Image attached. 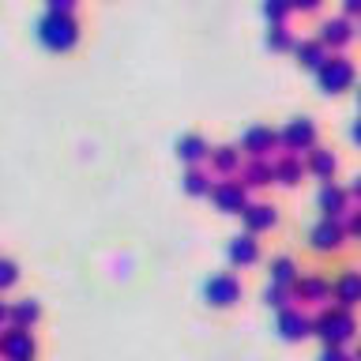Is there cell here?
<instances>
[{
    "label": "cell",
    "instance_id": "cell-6",
    "mask_svg": "<svg viewBox=\"0 0 361 361\" xmlns=\"http://www.w3.org/2000/svg\"><path fill=\"white\" fill-rule=\"evenodd\" d=\"M241 279L233 275V271H219V275H211L207 282H203V298H207V305H214V309H233L237 301H241Z\"/></svg>",
    "mask_w": 361,
    "mask_h": 361
},
{
    "label": "cell",
    "instance_id": "cell-37",
    "mask_svg": "<svg viewBox=\"0 0 361 361\" xmlns=\"http://www.w3.org/2000/svg\"><path fill=\"white\" fill-rule=\"evenodd\" d=\"M0 324H11V305L0 301Z\"/></svg>",
    "mask_w": 361,
    "mask_h": 361
},
{
    "label": "cell",
    "instance_id": "cell-16",
    "mask_svg": "<svg viewBox=\"0 0 361 361\" xmlns=\"http://www.w3.org/2000/svg\"><path fill=\"white\" fill-rule=\"evenodd\" d=\"M241 222H245V230L248 233H267V230H275L279 226V211H275V203H248V207L241 211Z\"/></svg>",
    "mask_w": 361,
    "mask_h": 361
},
{
    "label": "cell",
    "instance_id": "cell-26",
    "mask_svg": "<svg viewBox=\"0 0 361 361\" xmlns=\"http://www.w3.org/2000/svg\"><path fill=\"white\" fill-rule=\"evenodd\" d=\"M298 45V34L290 30V23H271L267 27V49H275V53H286Z\"/></svg>",
    "mask_w": 361,
    "mask_h": 361
},
{
    "label": "cell",
    "instance_id": "cell-15",
    "mask_svg": "<svg viewBox=\"0 0 361 361\" xmlns=\"http://www.w3.org/2000/svg\"><path fill=\"white\" fill-rule=\"evenodd\" d=\"M226 256H230V264L233 267H252L256 259H259V241H256V233H233L230 237V245H226Z\"/></svg>",
    "mask_w": 361,
    "mask_h": 361
},
{
    "label": "cell",
    "instance_id": "cell-35",
    "mask_svg": "<svg viewBox=\"0 0 361 361\" xmlns=\"http://www.w3.org/2000/svg\"><path fill=\"white\" fill-rule=\"evenodd\" d=\"M343 16H361V0H343Z\"/></svg>",
    "mask_w": 361,
    "mask_h": 361
},
{
    "label": "cell",
    "instance_id": "cell-17",
    "mask_svg": "<svg viewBox=\"0 0 361 361\" xmlns=\"http://www.w3.org/2000/svg\"><path fill=\"white\" fill-rule=\"evenodd\" d=\"M245 180V188H267L271 180H275V158H245L241 173H237Z\"/></svg>",
    "mask_w": 361,
    "mask_h": 361
},
{
    "label": "cell",
    "instance_id": "cell-1",
    "mask_svg": "<svg viewBox=\"0 0 361 361\" xmlns=\"http://www.w3.org/2000/svg\"><path fill=\"white\" fill-rule=\"evenodd\" d=\"M312 335L320 338L324 346H346L350 338H357V316H354V309L324 305V309L312 316Z\"/></svg>",
    "mask_w": 361,
    "mask_h": 361
},
{
    "label": "cell",
    "instance_id": "cell-24",
    "mask_svg": "<svg viewBox=\"0 0 361 361\" xmlns=\"http://www.w3.org/2000/svg\"><path fill=\"white\" fill-rule=\"evenodd\" d=\"M267 271H271V282H279V286H290L293 290V282L301 279V271H298V264H293L290 256H275L267 264Z\"/></svg>",
    "mask_w": 361,
    "mask_h": 361
},
{
    "label": "cell",
    "instance_id": "cell-20",
    "mask_svg": "<svg viewBox=\"0 0 361 361\" xmlns=\"http://www.w3.org/2000/svg\"><path fill=\"white\" fill-rule=\"evenodd\" d=\"M305 169H309L312 177H320L324 185H327V180L335 177V169H338V158H335L331 147H320V143H316L312 151L305 154Z\"/></svg>",
    "mask_w": 361,
    "mask_h": 361
},
{
    "label": "cell",
    "instance_id": "cell-31",
    "mask_svg": "<svg viewBox=\"0 0 361 361\" xmlns=\"http://www.w3.org/2000/svg\"><path fill=\"white\" fill-rule=\"evenodd\" d=\"M346 233L361 237V203H357V207H350V214H346Z\"/></svg>",
    "mask_w": 361,
    "mask_h": 361
},
{
    "label": "cell",
    "instance_id": "cell-8",
    "mask_svg": "<svg viewBox=\"0 0 361 361\" xmlns=\"http://www.w3.org/2000/svg\"><path fill=\"white\" fill-rule=\"evenodd\" d=\"M316 38H320L331 53H343L346 45L357 38L354 19L350 16H327V19H320V27H316Z\"/></svg>",
    "mask_w": 361,
    "mask_h": 361
},
{
    "label": "cell",
    "instance_id": "cell-4",
    "mask_svg": "<svg viewBox=\"0 0 361 361\" xmlns=\"http://www.w3.org/2000/svg\"><path fill=\"white\" fill-rule=\"evenodd\" d=\"M279 143L286 154H309L316 147V121L312 117H290L279 128Z\"/></svg>",
    "mask_w": 361,
    "mask_h": 361
},
{
    "label": "cell",
    "instance_id": "cell-11",
    "mask_svg": "<svg viewBox=\"0 0 361 361\" xmlns=\"http://www.w3.org/2000/svg\"><path fill=\"white\" fill-rule=\"evenodd\" d=\"M275 331L286 338V343H301V338H309V335H312V316L305 312V309H298V305H290V309H282V312H279Z\"/></svg>",
    "mask_w": 361,
    "mask_h": 361
},
{
    "label": "cell",
    "instance_id": "cell-28",
    "mask_svg": "<svg viewBox=\"0 0 361 361\" xmlns=\"http://www.w3.org/2000/svg\"><path fill=\"white\" fill-rule=\"evenodd\" d=\"M290 11H293L290 0H264V16H267V23H286Z\"/></svg>",
    "mask_w": 361,
    "mask_h": 361
},
{
    "label": "cell",
    "instance_id": "cell-2",
    "mask_svg": "<svg viewBox=\"0 0 361 361\" xmlns=\"http://www.w3.org/2000/svg\"><path fill=\"white\" fill-rule=\"evenodd\" d=\"M34 34H38V42L45 45V49L68 53L79 42V19L72 16V11H45V16L38 19V27H34Z\"/></svg>",
    "mask_w": 361,
    "mask_h": 361
},
{
    "label": "cell",
    "instance_id": "cell-22",
    "mask_svg": "<svg viewBox=\"0 0 361 361\" xmlns=\"http://www.w3.org/2000/svg\"><path fill=\"white\" fill-rule=\"evenodd\" d=\"M327 53H331V49H327V45L316 38V34H312V38H298V45H293V56H298L305 68H312V72L327 61Z\"/></svg>",
    "mask_w": 361,
    "mask_h": 361
},
{
    "label": "cell",
    "instance_id": "cell-23",
    "mask_svg": "<svg viewBox=\"0 0 361 361\" xmlns=\"http://www.w3.org/2000/svg\"><path fill=\"white\" fill-rule=\"evenodd\" d=\"M180 188H185L188 196H211V188H214L211 169H203V166H188V169H185V177H180Z\"/></svg>",
    "mask_w": 361,
    "mask_h": 361
},
{
    "label": "cell",
    "instance_id": "cell-13",
    "mask_svg": "<svg viewBox=\"0 0 361 361\" xmlns=\"http://www.w3.org/2000/svg\"><path fill=\"white\" fill-rule=\"evenodd\" d=\"M207 166H211L214 177H237V173H241V166H245L241 147H237V143H219V147H211Z\"/></svg>",
    "mask_w": 361,
    "mask_h": 361
},
{
    "label": "cell",
    "instance_id": "cell-33",
    "mask_svg": "<svg viewBox=\"0 0 361 361\" xmlns=\"http://www.w3.org/2000/svg\"><path fill=\"white\" fill-rule=\"evenodd\" d=\"M45 4H49V11H72L79 0H45Z\"/></svg>",
    "mask_w": 361,
    "mask_h": 361
},
{
    "label": "cell",
    "instance_id": "cell-19",
    "mask_svg": "<svg viewBox=\"0 0 361 361\" xmlns=\"http://www.w3.org/2000/svg\"><path fill=\"white\" fill-rule=\"evenodd\" d=\"M335 305H343V309H357L361 305V271L346 267L335 279Z\"/></svg>",
    "mask_w": 361,
    "mask_h": 361
},
{
    "label": "cell",
    "instance_id": "cell-10",
    "mask_svg": "<svg viewBox=\"0 0 361 361\" xmlns=\"http://www.w3.org/2000/svg\"><path fill=\"white\" fill-rule=\"evenodd\" d=\"M316 207H320L324 219H338V222H343L350 214V192H346V185H335V180L320 185V192H316Z\"/></svg>",
    "mask_w": 361,
    "mask_h": 361
},
{
    "label": "cell",
    "instance_id": "cell-29",
    "mask_svg": "<svg viewBox=\"0 0 361 361\" xmlns=\"http://www.w3.org/2000/svg\"><path fill=\"white\" fill-rule=\"evenodd\" d=\"M19 282V267H16V259H8V256H0V293L11 290Z\"/></svg>",
    "mask_w": 361,
    "mask_h": 361
},
{
    "label": "cell",
    "instance_id": "cell-3",
    "mask_svg": "<svg viewBox=\"0 0 361 361\" xmlns=\"http://www.w3.org/2000/svg\"><path fill=\"white\" fill-rule=\"evenodd\" d=\"M354 79H357V64L346 53H327V61L316 68V83H320L324 94H343V90L354 87Z\"/></svg>",
    "mask_w": 361,
    "mask_h": 361
},
{
    "label": "cell",
    "instance_id": "cell-9",
    "mask_svg": "<svg viewBox=\"0 0 361 361\" xmlns=\"http://www.w3.org/2000/svg\"><path fill=\"white\" fill-rule=\"evenodd\" d=\"M34 354H38V343H34L30 327L8 324V331L0 335V357L4 361H34Z\"/></svg>",
    "mask_w": 361,
    "mask_h": 361
},
{
    "label": "cell",
    "instance_id": "cell-32",
    "mask_svg": "<svg viewBox=\"0 0 361 361\" xmlns=\"http://www.w3.org/2000/svg\"><path fill=\"white\" fill-rule=\"evenodd\" d=\"M290 4H293V11H316L324 0H290Z\"/></svg>",
    "mask_w": 361,
    "mask_h": 361
},
{
    "label": "cell",
    "instance_id": "cell-14",
    "mask_svg": "<svg viewBox=\"0 0 361 361\" xmlns=\"http://www.w3.org/2000/svg\"><path fill=\"white\" fill-rule=\"evenodd\" d=\"M293 298L309 305H327V298H335V282H327L324 275H301L293 282Z\"/></svg>",
    "mask_w": 361,
    "mask_h": 361
},
{
    "label": "cell",
    "instance_id": "cell-18",
    "mask_svg": "<svg viewBox=\"0 0 361 361\" xmlns=\"http://www.w3.org/2000/svg\"><path fill=\"white\" fill-rule=\"evenodd\" d=\"M177 158H180L185 166H203V162L211 158V143L203 140L200 132H185V135L177 140Z\"/></svg>",
    "mask_w": 361,
    "mask_h": 361
},
{
    "label": "cell",
    "instance_id": "cell-38",
    "mask_svg": "<svg viewBox=\"0 0 361 361\" xmlns=\"http://www.w3.org/2000/svg\"><path fill=\"white\" fill-rule=\"evenodd\" d=\"M354 361H361V343H357V350H354Z\"/></svg>",
    "mask_w": 361,
    "mask_h": 361
},
{
    "label": "cell",
    "instance_id": "cell-5",
    "mask_svg": "<svg viewBox=\"0 0 361 361\" xmlns=\"http://www.w3.org/2000/svg\"><path fill=\"white\" fill-rule=\"evenodd\" d=\"M211 203L222 214H241L252 200H248V188H245L241 177H219V180H214V188H211Z\"/></svg>",
    "mask_w": 361,
    "mask_h": 361
},
{
    "label": "cell",
    "instance_id": "cell-30",
    "mask_svg": "<svg viewBox=\"0 0 361 361\" xmlns=\"http://www.w3.org/2000/svg\"><path fill=\"white\" fill-rule=\"evenodd\" d=\"M316 361H354V354H346V346H324Z\"/></svg>",
    "mask_w": 361,
    "mask_h": 361
},
{
    "label": "cell",
    "instance_id": "cell-36",
    "mask_svg": "<svg viewBox=\"0 0 361 361\" xmlns=\"http://www.w3.org/2000/svg\"><path fill=\"white\" fill-rule=\"evenodd\" d=\"M350 140H354V143L361 147V113H357V121L350 124Z\"/></svg>",
    "mask_w": 361,
    "mask_h": 361
},
{
    "label": "cell",
    "instance_id": "cell-7",
    "mask_svg": "<svg viewBox=\"0 0 361 361\" xmlns=\"http://www.w3.org/2000/svg\"><path fill=\"white\" fill-rule=\"evenodd\" d=\"M245 151V158H271V151H279V128H271V124H248L241 132V143H237Z\"/></svg>",
    "mask_w": 361,
    "mask_h": 361
},
{
    "label": "cell",
    "instance_id": "cell-25",
    "mask_svg": "<svg viewBox=\"0 0 361 361\" xmlns=\"http://www.w3.org/2000/svg\"><path fill=\"white\" fill-rule=\"evenodd\" d=\"M38 316H42V305L34 298H19L16 305H11V324H16V327H34V324H38Z\"/></svg>",
    "mask_w": 361,
    "mask_h": 361
},
{
    "label": "cell",
    "instance_id": "cell-12",
    "mask_svg": "<svg viewBox=\"0 0 361 361\" xmlns=\"http://www.w3.org/2000/svg\"><path fill=\"white\" fill-rule=\"evenodd\" d=\"M343 241H346V226L338 219H320L309 230V245L316 248V252H338Z\"/></svg>",
    "mask_w": 361,
    "mask_h": 361
},
{
    "label": "cell",
    "instance_id": "cell-27",
    "mask_svg": "<svg viewBox=\"0 0 361 361\" xmlns=\"http://www.w3.org/2000/svg\"><path fill=\"white\" fill-rule=\"evenodd\" d=\"M290 301H293V290L290 286H279V282H267L264 286V305L267 309H290Z\"/></svg>",
    "mask_w": 361,
    "mask_h": 361
},
{
    "label": "cell",
    "instance_id": "cell-34",
    "mask_svg": "<svg viewBox=\"0 0 361 361\" xmlns=\"http://www.w3.org/2000/svg\"><path fill=\"white\" fill-rule=\"evenodd\" d=\"M346 192H350V200H357V203H361V173H354V180L346 185Z\"/></svg>",
    "mask_w": 361,
    "mask_h": 361
},
{
    "label": "cell",
    "instance_id": "cell-21",
    "mask_svg": "<svg viewBox=\"0 0 361 361\" xmlns=\"http://www.w3.org/2000/svg\"><path fill=\"white\" fill-rule=\"evenodd\" d=\"M305 173H309V169H305V158L301 154H279L275 158V185L298 188Z\"/></svg>",
    "mask_w": 361,
    "mask_h": 361
},
{
    "label": "cell",
    "instance_id": "cell-39",
    "mask_svg": "<svg viewBox=\"0 0 361 361\" xmlns=\"http://www.w3.org/2000/svg\"><path fill=\"white\" fill-rule=\"evenodd\" d=\"M357 113H361V90H357Z\"/></svg>",
    "mask_w": 361,
    "mask_h": 361
}]
</instances>
